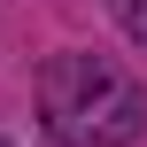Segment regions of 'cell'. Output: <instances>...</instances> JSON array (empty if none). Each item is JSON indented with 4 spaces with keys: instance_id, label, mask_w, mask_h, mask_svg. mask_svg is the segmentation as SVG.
Segmentation results:
<instances>
[{
    "instance_id": "obj_1",
    "label": "cell",
    "mask_w": 147,
    "mask_h": 147,
    "mask_svg": "<svg viewBox=\"0 0 147 147\" xmlns=\"http://www.w3.org/2000/svg\"><path fill=\"white\" fill-rule=\"evenodd\" d=\"M39 124L54 147H132L147 132V85L109 54H47L39 70Z\"/></svg>"
},
{
    "instance_id": "obj_2",
    "label": "cell",
    "mask_w": 147,
    "mask_h": 147,
    "mask_svg": "<svg viewBox=\"0 0 147 147\" xmlns=\"http://www.w3.org/2000/svg\"><path fill=\"white\" fill-rule=\"evenodd\" d=\"M109 8H116L124 39H132V47H147V0H109Z\"/></svg>"
},
{
    "instance_id": "obj_3",
    "label": "cell",
    "mask_w": 147,
    "mask_h": 147,
    "mask_svg": "<svg viewBox=\"0 0 147 147\" xmlns=\"http://www.w3.org/2000/svg\"><path fill=\"white\" fill-rule=\"evenodd\" d=\"M0 147H8V140H0Z\"/></svg>"
}]
</instances>
